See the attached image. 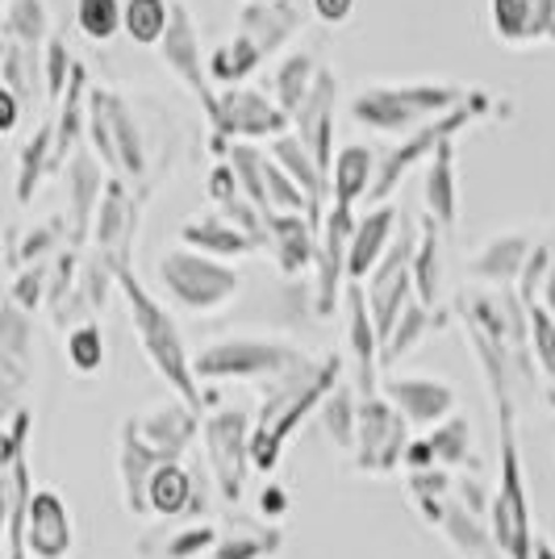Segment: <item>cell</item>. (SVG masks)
I'll return each instance as SVG.
<instances>
[{
    "label": "cell",
    "mask_w": 555,
    "mask_h": 559,
    "mask_svg": "<svg viewBox=\"0 0 555 559\" xmlns=\"http://www.w3.org/2000/svg\"><path fill=\"white\" fill-rule=\"evenodd\" d=\"M456 322L476 350L497 430H518L522 393H531L543 380L531 350V313L518 297V288H485V284L460 288Z\"/></svg>",
    "instance_id": "obj_1"
},
{
    "label": "cell",
    "mask_w": 555,
    "mask_h": 559,
    "mask_svg": "<svg viewBox=\"0 0 555 559\" xmlns=\"http://www.w3.org/2000/svg\"><path fill=\"white\" fill-rule=\"evenodd\" d=\"M339 384H343V359L339 355L305 359L302 368L263 384L259 409H255V467L259 472H268V476L276 472L288 439L302 430L305 418L322 414L326 396Z\"/></svg>",
    "instance_id": "obj_2"
},
{
    "label": "cell",
    "mask_w": 555,
    "mask_h": 559,
    "mask_svg": "<svg viewBox=\"0 0 555 559\" xmlns=\"http://www.w3.org/2000/svg\"><path fill=\"white\" fill-rule=\"evenodd\" d=\"M117 293H121V301L130 309V326H134V338H139L146 364L155 368V376H160L163 384L180 396V401H188L192 409H201V405H205V393H201L192 355H188L185 334L176 326L172 309L142 284L139 272H134V263H130V267H117Z\"/></svg>",
    "instance_id": "obj_3"
},
{
    "label": "cell",
    "mask_w": 555,
    "mask_h": 559,
    "mask_svg": "<svg viewBox=\"0 0 555 559\" xmlns=\"http://www.w3.org/2000/svg\"><path fill=\"white\" fill-rule=\"evenodd\" d=\"M472 96L456 80H410V84H368L351 96L347 114L359 130L371 134H414L422 126L439 121L442 114L460 109Z\"/></svg>",
    "instance_id": "obj_4"
},
{
    "label": "cell",
    "mask_w": 555,
    "mask_h": 559,
    "mask_svg": "<svg viewBox=\"0 0 555 559\" xmlns=\"http://www.w3.org/2000/svg\"><path fill=\"white\" fill-rule=\"evenodd\" d=\"M305 355L293 347L288 338H272V334H234V338H217L192 355V368L201 384H272L293 368H302Z\"/></svg>",
    "instance_id": "obj_5"
},
{
    "label": "cell",
    "mask_w": 555,
    "mask_h": 559,
    "mask_svg": "<svg viewBox=\"0 0 555 559\" xmlns=\"http://www.w3.org/2000/svg\"><path fill=\"white\" fill-rule=\"evenodd\" d=\"M88 142L114 180H126L134 188H155V180L146 176V142H142L139 117L130 109V100L109 84H93Z\"/></svg>",
    "instance_id": "obj_6"
},
{
    "label": "cell",
    "mask_w": 555,
    "mask_h": 559,
    "mask_svg": "<svg viewBox=\"0 0 555 559\" xmlns=\"http://www.w3.org/2000/svg\"><path fill=\"white\" fill-rule=\"evenodd\" d=\"M493 114H497V96L485 93V88H472V96L463 100L460 109L442 114L439 121H430V126L414 130L410 139H401L397 146H389V151L380 155V171H376V185H371V192H368V205H389V197H393L397 188H401V180H405L422 159L430 164L439 146L456 142L460 130H468V126H476V121H485V117H493Z\"/></svg>",
    "instance_id": "obj_7"
},
{
    "label": "cell",
    "mask_w": 555,
    "mask_h": 559,
    "mask_svg": "<svg viewBox=\"0 0 555 559\" xmlns=\"http://www.w3.org/2000/svg\"><path fill=\"white\" fill-rule=\"evenodd\" d=\"M155 280L167 293V301L185 313H222L243 293V276L234 263H222L213 255H201L192 247H172L155 263Z\"/></svg>",
    "instance_id": "obj_8"
},
{
    "label": "cell",
    "mask_w": 555,
    "mask_h": 559,
    "mask_svg": "<svg viewBox=\"0 0 555 559\" xmlns=\"http://www.w3.org/2000/svg\"><path fill=\"white\" fill-rule=\"evenodd\" d=\"M501 443V467H497V489L488 506V531L501 559H534V513L527 497V472H522V447L518 430H497Z\"/></svg>",
    "instance_id": "obj_9"
},
{
    "label": "cell",
    "mask_w": 555,
    "mask_h": 559,
    "mask_svg": "<svg viewBox=\"0 0 555 559\" xmlns=\"http://www.w3.org/2000/svg\"><path fill=\"white\" fill-rule=\"evenodd\" d=\"M209 130H213V155L226 159L234 142H276L293 130V117L280 109L272 93H259L251 84L238 88H217V105L209 109Z\"/></svg>",
    "instance_id": "obj_10"
},
{
    "label": "cell",
    "mask_w": 555,
    "mask_h": 559,
    "mask_svg": "<svg viewBox=\"0 0 555 559\" xmlns=\"http://www.w3.org/2000/svg\"><path fill=\"white\" fill-rule=\"evenodd\" d=\"M201 439H205L213 485L222 492V501L234 506L247 489V472L255 467V414L238 409V405H222V409L205 414Z\"/></svg>",
    "instance_id": "obj_11"
},
{
    "label": "cell",
    "mask_w": 555,
    "mask_h": 559,
    "mask_svg": "<svg viewBox=\"0 0 555 559\" xmlns=\"http://www.w3.org/2000/svg\"><path fill=\"white\" fill-rule=\"evenodd\" d=\"M414 443V426L401 418L393 401L385 393L359 396V435H355V472L364 476H393L405 467V451Z\"/></svg>",
    "instance_id": "obj_12"
},
{
    "label": "cell",
    "mask_w": 555,
    "mask_h": 559,
    "mask_svg": "<svg viewBox=\"0 0 555 559\" xmlns=\"http://www.w3.org/2000/svg\"><path fill=\"white\" fill-rule=\"evenodd\" d=\"M146 197H151V188H134L126 180H114V176L105 185V197H101V210L93 222V255L105 259L114 272L134 263V238H139Z\"/></svg>",
    "instance_id": "obj_13"
},
{
    "label": "cell",
    "mask_w": 555,
    "mask_h": 559,
    "mask_svg": "<svg viewBox=\"0 0 555 559\" xmlns=\"http://www.w3.org/2000/svg\"><path fill=\"white\" fill-rule=\"evenodd\" d=\"M359 217L355 210H339L330 205L318 234V267H314V313L318 318H334L339 297H347V259H351V238H355Z\"/></svg>",
    "instance_id": "obj_14"
},
{
    "label": "cell",
    "mask_w": 555,
    "mask_h": 559,
    "mask_svg": "<svg viewBox=\"0 0 555 559\" xmlns=\"http://www.w3.org/2000/svg\"><path fill=\"white\" fill-rule=\"evenodd\" d=\"M410 501H414V510L422 513V522H426L430 531H439L442 543L460 559H501L488 522L481 513L468 510L460 497H456V489L447 492V497H410Z\"/></svg>",
    "instance_id": "obj_15"
},
{
    "label": "cell",
    "mask_w": 555,
    "mask_h": 559,
    "mask_svg": "<svg viewBox=\"0 0 555 559\" xmlns=\"http://www.w3.org/2000/svg\"><path fill=\"white\" fill-rule=\"evenodd\" d=\"M160 63L180 84H185L188 93L201 100V109H213L217 105V88H213V80H209V55L201 50V29L192 22V9H188L185 0H176V13H172V29H167V38L160 43Z\"/></svg>",
    "instance_id": "obj_16"
},
{
    "label": "cell",
    "mask_w": 555,
    "mask_h": 559,
    "mask_svg": "<svg viewBox=\"0 0 555 559\" xmlns=\"http://www.w3.org/2000/svg\"><path fill=\"white\" fill-rule=\"evenodd\" d=\"M380 393L389 396L401 409V418L422 435L442 426L447 418H456V405H460L456 384L442 380V376H385Z\"/></svg>",
    "instance_id": "obj_17"
},
{
    "label": "cell",
    "mask_w": 555,
    "mask_h": 559,
    "mask_svg": "<svg viewBox=\"0 0 555 559\" xmlns=\"http://www.w3.org/2000/svg\"><path fill=\"white\" fill-rule=\"evenodd\" d=\"M34 380V313L4 297L0 309V389H4V418L22 409L25 384Z\"/></svg>",
    "instance_id": "obj_18"
},
{
    "label": "cell",
    "mask_w": 555,
    "mask_h": 559,
    "mask_svg": "<svg viewBox=\"0 0 555 559\" xmlns=\"http://www.w3.org/2000/svg\"><path fill=\"white\" fill-rule=\"evenodd\" d=\"M59 176H63V192H68L71 247L84 251L93 242V222H96V210H101V197H105V185H109V171L96 159L93 146H80Z\"/></svg>",
    "instance_id": "obj_19"
},
{
    "label": "cell",
    "mask_w": 555,
    "mask_h": 559,
    "mask_svg": "<svg viewBox=\"0 0 555 559\" xmlns=\"http://www.w3.org/2000/svg\"><path fill=\"white\" fill-rule=\"evenodd\" d=\"M430 467L456 472V476L481 472L476 447H472V421L463 414L447 418L442 426L426 430V435H414V443L405 451V472H430Z\"/></svg>",
    "instance_id": "obj_20"
},
{
    "label": "cell",
    "mask_w": 555,
    "mask_h": 559,
    "mask_svg": "<svg viewBox=\"0 0 555 559\" xmlns=\"http://www.w3.org/2000/svg\"><path fill=\"white\" fill-rule=\"evenodd\" d=\"M75 551V513L59 489H38L25 518V559H68Z\"/></svg>",
    "instance_id": "obj_21"
},
{
    "label": "cell",
    "mask_w": 555,
    "mask_h": 559,
    "mask_svg": "<svg viewBox=\"0 0 555 559\" xmlns=\"http://www.w3.org/2000/svg\"><path fill=\"white\" fill-rule=\"evenodd\" d=\"M314 13V0H259V4H243L238 9V29L243 38H251L255 47L268 55L284 50L305 29Z\"/></svg>",
    "instance_id": "obj_22"
},
{
    "label": "cell",
    "mask_w": 555,
    "mask_h": 559,
    "mask_svg": "<svg viewBox=\"0 0 555 559\" xmlns=\"http://www.w3.org/2000/svg\"><path fill=\"white\" fill-rule=\"evenodd\" d=\"M167 464L160 451H151L146 439L139 435V426L134 418L121 421V430H117V476H121V506L130 518H139L146 522L151 513H146V489H151V480H155V472ZM176 464V460H172Z\"/></svg>",
    "instance_id": "obj_23"
},
{
    "label": "cell",
    "mask_w": 555,
    "mask_h": 559,
    "mask_svg": "<svg viewBox=\"0 0 555 559\" xmlns=\"http://www.w3.org/2000/svg\"><path fill=\"white\" fill-rule=\"evenodd\" d=\"M134 426H139L142 439H146V447L160 451L163 460L172 464V460H180L188 447L197 443L205 418H201V409H192L188 401L172 396V401H155L151 409H142L139 418H134Z\"/></svg>",
    "instance_id": "obj_24"
},
{
    "label": "cell",
    "mask_w": 555,
    "mask_h": 559,
    "mask_svg": "<svg viewBox=\"0 0 555 559\" xmlns=\"http://www.w3.org/2000/svg\"><path fill=\"white\" fill-rule=\"evenodd\" d=\"M534 247L539 242L527 230L488 234L485 242L476 247V255L468 259V276L476 280V284H485V288H518Z\"/></svg>",
    "instance_id": "obj_25"
},
{
    "label": "cell",
    "mask_w": 555,
    "mask_h": 559,
    "mask_svg": "<svg viewBox=\"0 0 555 559\" xmlns=\"http://www.w3.org/2000/svg\"><path fill=\"white\" fill-rule=\"evenodd\" d=\"M347 347H351V364H355V389L359 396H376L380 393V380H385V364H380V330L371 322L368 309V293L364 284H347Z\"/></svg>",
    "instance_id": "obj_26"
},
{
    "label": "cell",
    "mask_w": 555,
    "mask_h": 559,
    "mask_svg": "<svg viewBox=\"0 0 555 559\" xmlns=\"http://www.w3.org/2000/svg\"><path fill=\"white\" fill-rule=\"evenodd\" d=\"M334 109H339V71L326 68L318 71V84H314V93L309 100L302 105V114L293 117V134L314 151V159L330 171L334 167Z\"/></svg>",
    "instance_id": "obj_27"
},
{
    "label": "cell",
    "mask_w": 555,
    "mask_h": 559,
    "mask_svg": "<svg viewBox=\"0 0 555 559\" xmlns=\"http://www.w3.org/2000/svg\"><path fill=\"white\" fill-rule=\"evenodd\" d=\"M29 455H0V506H4V559H25V518L34 506Z\"/></svg>",
    "instance_id": "obj_28"
},
{
    "label": "cell",
    "mask_w": 555,
    "mask_h": 559,
    "mask_svg": "<svg viewBox=\"0 0 555 559\" xmlns=\"http://www.w3.org/2000/svg\"><path fill=\"white\" fill-rule=\"evenodd\" d=\"M488 25L506 47L552 43L555 0H488Z\"/></svg>",
    "instance_id": "obj_29"
},
{
    "label": "cell",
    "mask_w": 555,
    "mask_h": 559,
    "mask_svg": "<svg viewBox=\"0 0 555 559\" xmlns=\"http://www.w3.org/2000/svg\"><path fill=\"white\" fill-rule=\"evenodd\" d=\"M268 155H272V159L293 176V185L305 192V201H309V222L322 230L326 210H330V171L314 159V151H309L293 130L280 134L276 142H268Z\"/></svg>",
    "instance_id": "obj_30"
},
{
    "label": "cell",
    "mask_w": 555,
    "mask_h": 559,
    "mask_svg": "<svg viewBox=\"0 0 555 559\" xmlns=\"http://www.w3.org/2000/svg\"><path fill=\"white\" fill-rule=\"evenodd\" d=\"M318 234L309 213H268L263 251H272L284 276H302L305 267H318Z\"/></svg>",
    "instance_id": "obj_31"
},
{
    "label": "cell",
    "mask_w": 555,
    "mask_h": 559,
    "mask_svg": "<svg viewBox=\"0 0 555 559\" xmlns=\"http://www.w3.org/2000/svg\"><path fill=\"white\" fill-rule=\"evenodd\" d=\"M401 213L397 205H371L351 238V259H347V280L351 284H368V276L380 267V259L389 255V247L397 242L401 230Z\"/></svg>",
    "instance_id": "obj_32"
},
{
    "label": "cell",
    "mask_w": 555,
    "mask_h": 559,
    "mask_svg": "<svg viewBox=\"0 0 555 559\" xmlns=\"http://www.w3.org/2000/svg\"><path fill=\"white\" fill-rule=\"evenodd\" d=\"M201 510H205V497L197 489V476L180 460L163 464L146 489V513L160 522H201Z\"/></svg>",
    "instance_id": "obj_33"
},
{
    "label": "cell",
    "mask_w": 555,
    "mask_h": 559,
    "mask_svg": "<svg viewBox=\"0 0 555 559\" xmlns=\"http://www.w3.org/2000/svg\"><path fill=\"white\" fill-rule=\"evenodd\" d=\"M180 247H192V251L222 259V263H234V259H247L259 251V242H255L251 234H243L231 217H222L217 210L188 217L185 226H180Z\"/></svg>",
    "instance_id": "obj_34"
},
{
    "label": "cell",
    "mask_w": 555,
    "mask_h": 559,
    "mask_svg": "<svg viewBox=\"0 0 555 559\" xmlns=\"http://www.w3.org/2000/svg\"><path fill=\"white\" fill-rule=\"evenodd\" d=\"M376 171H380V159H376L371 146H364V142L339 146L334 167H330V205L355 210L359 201H368L371 185H376Z\"/></svg>",
    "instance_id": "obj_35"
},
{
    "label": "cell",
    "mask_w": 555,
    "mask_h": 559,
    "mask_svg": "<svg viewBox=\"0 0 555 559\" xmlns=\"http://www.w3.org/2000/svg\"><path fill=\"white\" fill-rule=\"evenodd\" d=\"M422 210L435 217L442 230L451 234L460 222V180H456V142H447L435 151V159L426 164L422 176Z\"/></svg>",
    "instance_id": "obj_36"
},
{
    "label": "cell",
    "mask_w": 555,
    "mask_h": 559,
    "mask_svg": "<svg viewBox=\"0 0 555 559\" xmlns=\"http://www.w3.org/2000/svg\"><path fill=\"white\" fill-rule=\"evenodd\" d=\"M284 547V531L276 522H251V518H234L226 526H217V547L209 559H272Z\"/></svg>",
    "instance_id": "obj_37"
},
{
    "label": "cell",
    "mask_w": 555,
    "mask_h": 559,
    "mask_svg": "<svg viewBox=\"0 0 555 559\" xmlns=\"http://www.w3.org/2000/svg\"><path fill=\"white\" fill-rule=\"evenodd\" d=\"M422 222V230H417V251H414V293L417 301L426 305V309H435L439 313V297H442V230L435 217H417Z\"/></svg>",
    "instance_id": "obj_38"
},
{
    "label": "cell",
    "mask_w": 555,
    "mask_h": 559,
    "mask_svg": "<svg viewBox=\"0 0 555 559\" xmlns=\"http://www.w3.org/2000/svg\"><path fill=\"white\" fill-rule=\"evenodd\" d=\"M47 176H59V167H55V117H47L17 151V205H29Z\"/></svg>",
    "instance_id": "obj_39"
},
{
    "label": "cell",
    "mask_w": 555,
    "mask_h": 559,
    "mask_svg": "<svg viewBox=\"0 0 555 559\" xmlns=\"http://www.w3.org/2000/svg\"><path fill=\"white\" fill-rule=\"evenodd\" d=\"M318 71H322V63H318L314 50H293V55H284L280 68L272 71V100H276L288 117H297L302 105L309 100V93H314V84H318Z\"/></svg>",
    "instance_id": "obj_40"
},
{
    "label": "cell",
    "mask_w": 555,
    "mask_h": 559,
    "mask_svg": "<svg viewBox=\"0 0 555 559\" xmlns=\"http://www.w3.org/2000/svg\"><path fill=\"white\" fill-rule=\"evenodd\" d=\"M0 88L22 100L25 109L38 105V96H47V80H43V50L17 47V43H4L0 55Z\"/></svg>",
    "instance_id": "obj_41"
},
{
    "label": "cell",
    "mask_w": 555,
    "mask_h": 559,
    "mask_svg": "<svg viewBox=\"0 0 555 559\" xmlns=\"http://www.w3.org/2000/svg\"><path fill=\"white\" fill-rule=\"evenodd\" d=\"M259 68H263V50L255 47L251 38H243V34H234V38L209 50V80H217L222 88L247 84Z\"/></svg>",
    "instance_id": "obj_42"
},
{
    "label": "cell",
    "mask_w": 555,
    "mask_h": 559,
    "mask_svg": "<svg viewBox=\"0 0 555 559\" xmlns=\"http://www.w3.org/2000/svg\"><path fill=\"white\" fill-rule=\"evenodd\" d=\"M50 38H55V34H50L47 0H9V4H4V43L43 50Z\"/></svg>",
    "instance_id": "obj_43"
},
{
    "label": "cell",
    "mask_w": 555,
    "mask_h": 559,
    "mask_svg": "<svg viewBox=\"0 0 555 559\" xmlns=\"http://www.w3.org/2000/svg\"><path fill=\"white\" fill-rule=\"evenodd\" d=\"M176 0H126V38L134 47L160 50V43L172 29Z\"/></svg>",
    "instance_id": "obj_44"
},
{
    "label": "cell",
    "mask_w": 555,
    "mask_h": 559,
    "mask_svg": "<svg viewBox=\"0 0 555 559\" xmlns=\"http://www.w3.org/2000/svg\"><path fill=\"white\" fill-rule=\"evenodd\" d=\"M318 418H322L330 443L351 455V451H355V435H359V389L343 380L334 393L326 396V405Z\"/></svg>",
    "instance_id": "obj_45"
},
{
    "label": "cell",
    "mask_w": 555,
    "mask_h": 559,
    "mask_svg": "<svg viewBox=\"0 0 555 559\" xmlns=\"http://www.w3.org/2000/svg\"><path fill=\"white\" fill-rule=\"evenodd\" d=\"M151 538H160L163 559H209L217 547V526L213 522H176V526L151 531Z\"/></svg>",
    "instance_id": "obj_46"
},
{
    "label": "cell",
    "mask_w": 555,
    "mask_h": 559,
    "mask_svg": "<svg viewBox=\"0 0 555 559\" xmlns=\"http://www.w3.org/2000/svg\"><path fill=\"white\" fill-rule=\"evenodd\" d=\"M435 326H442V318H435V309H426L422 301H414L405 313H401V322L393 326V334L385 338V350H380V364L385 368H393V364H401L410 350L430 334Z\"/></svg>",
    "instance_id": "obj_47"
},
{
    "label": "cell",
    "mask_w": 555,
    "mask_h": 559,
    "mask_svg": "<svg viewBox=\"0 0 555 559\" xmlns=\"http://www.w3.org/2000/svg\"><path fill=\"white\" fill-rule=\"evenodd\" d=\"M75 25L88 43H109L126 34V0H75Z\"/></svg>",
    "instance_id": "obj_48"
},
{
    "label": "cell",
    "mask_w": 555,
    "mask_h": 559,
    "mask_svg": "<svg viewBox=\"0 0 555 559\" xmlns=\"http://www.w3.org/2000/svg\"><path fill=\"white\" fill-rule=\"evenodd\" d=\"M531 313V350H534V368L543 376V389H547V401L555 405V318L534 301L527 305Z\"/></svg>",
    "instance_id": "obj_49"
},
{
    "label": "cell",
    "mask_w": 555,
    "mask_h": 559,
    "mask_svg": "<svg viewBox=\"0 0 555 559\" xmlns=\"http://www.w3.org/2000/svg\"><path fill=\"white\" fill-rule=\"evenodd\" d=\"M63 350H68V364L80 376H96L105 368V330L101 322H84L63 334Z\"/></svg>",
    "instance_id": "obj_50"
},
{
    "label": "cell",
    "mask_w": 555,
    "mask_h": 559,
    "mask_svg": "<svg viewBox=\"0 0 555 559\" xmlns=\"http://www.w3.org/2000/svg\"><path fill=\"white\" fill-rule=\"evenodd\" d=\"M71 75H75V59H71V50H68V38L55 34L47 47H43V80H47L50 114L59 109V100H63V93H68Z\"/></svg>",
    "instance_id": "obj_51"
},
{
    "label": "cell",
    "mask_w": 555,
    "mask_h": 559,
    "mask_svg": "<svg viewBox=\"0 0 555 559\" xmlns=\"http://www.w3.org/2000/svg\"><path fill=\"white\" fill-rule=\"evenodd\" d=\"M50 263H55V259H50ZM50 263H29V267H22L17 276L9 280V301L22 305L25 313L43 309L50 297Z\"/></svg>",
    "instance_id": "obj_52"
},
{
    "label": "cell",
    "mask_w": 555,
    "mask_h": 559,
    "mask_svg": "<svg viewBox=\"0 0 555 559\" xmlns=\"http://www.w3.org/2000/svg\"><path fill=\"white\" fill-rule=\"evenodd\" d=\"M355 13V0H314V17L322 25H347Z\"/></svg>",
    "instance_id": "obj_53"
},
{
    "label": "cell",
    "mask_w": 555,
    "mask_h": 559,
    "mask_svg": "<svg viewBox=\"0 0 555 559\" xmlns=\"http://www.w3.org/2000/svg\"><path fill=\"white\" fill-rule=\"evenodd\" d=\"M22 114H25L22 100L9 93V88H0V134H13L17 121H22Z\"/></svg>",
    "instance_id": "obj_54"
},
{
    "label": "cell",
    "mask_w": 555,
    "mask_h": 559,
    "mask_svg": "<svg viewBox=\"0 0 555 559\" xmlns=\"http://www.w3.org/2000/svg\"><path fill=\"white\" fill-rule=\"evenodd\" d=\"M259 506H263V513H268V522H280V518L288 513V492L280 489V485H268V492L259 497Z\"/></svg>",
    "instance_id": "obj_55"
},
{
    "label": "cell",
    "mask_w": 555,
    "mask_h": 559,
    "mask_svg": "<svg viewBox=\"0 0 555 559\" xmlns=\"http://www.w3.org/2000/svg\"><path fill=\"white\" fill-rule=\"evenodd\" d=\"M539 305L555 318V247H552V267H547V280H543V293H539Z\"/></svg>",
    "instance_id": "obj_56"
},
{
    "label": "cell",
    "mask_w": 555,
    "mask_h": 559,
    "mask_svg": "<svg viewBox=\"0 0 555 559\" xmlns=\"http://www.w3.org/2000/svg\"><path fill=\"white\" fill-rule=\"evenodd\" d=\"M534 559H555V547H552V538L547 535L534 538Z\"/></svg>",
    "instance_id": "obj_57"
},
{
    "label": "cell",
    "mask_w": 555,
    "mask_h": 559,
    "mask_svg": "<svg viewBox=\"0 0 555 559\" xmlns=\"http://www.w3.org/2000/svg\"><path fill=\"white\" fill-rule=\"evenodd\" d=\"M243 4H259V0H243Z\"/></svg>",
    "instance_id": "obj_58"
},
{
    "label": "cell",
    "mask_w": 555,
    "mask_h": 559,
    "mask_svg": "<svg viewBox=\"0 0 555 559\" xmlns=\"http://www.w3.org/2000/svg\"><path fill=\"white\" fill-rule=\"evenodd\" d=\"M552 43H555V34H552Z\"/></svg>",
    "instance_id": "obj_59"
}]
</instances>
